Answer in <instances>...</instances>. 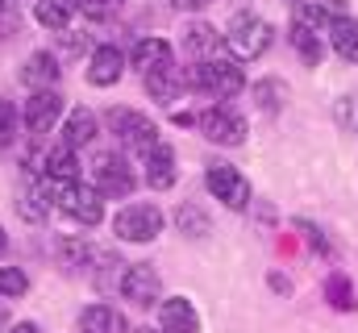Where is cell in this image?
<instances>
[{
    "label": "cell",
    "instance_id": "1",
    "mask_svg": "<svg viewBox=\"0 0 358 333\" xmlns=\"http://www.w3.org/2000/svg\"><path fill=\"white\" fill-rule=\"evenodd\" d=\"M187 87H196V92H204V96L225 100V96H238V92L246 87V71H242L234 59H204V63H196V67H192Z\"/></svg>",
    "mask_w": 358,
    "mask_h": 333
},
{
    "label": "cell",
    "instance_id": "2",
    "mask_svg": "<svg viewBox=\"0 0 358 333\" xmlns=\"http://www.w3.org/2000/svg\"><path fill=\"white\" fill-rule=\"evenodd\" d=\"M225 46L234 50L238 63H250V59H259V55L271 46V25L263 21V17H255V13H238V17L229 21Z\"/></svg>",
    "mask_w": 358,
    "mask_h": 333
},
{
    "label": "cell",
    "instance_id": "3",
    "mask_svg": "<svg viewBox=\"0 0 358 333\" xmlns=\"http://www.w3.org/2000/svg\"><path fill=\"white\" fill-rule=\"evenodd\" d=\"M108 125H113L117 142H121L125 150H134V155H150V150L159 146V125H155L146 113L117 108V113H108Z\"/></svg>",
    "mask_w": 358,
    "mask_h": 333
},
{
    "label": "cell",
    "instance_id": "4",
    "mask_svg": "<svg viewBox=\"0 0 358 333\" xmlns=\"http://www.w3.org/2000/svg\"><path fill=\"white\" fill-rule=\"evenodd\" d=\"M55 204L80 225H100L104 221V196L88 183H80V179L76 183H55Z\"/></svg>",
    "mask_w": 358,
    "mask_h": 333
},
{
    "label": "cell",
    "instance_id": "5",
    "mask_svg": "<svg viewBox=\"0 0 358 333\" xmlns=\"http://www.w3.org/2000/svg\"><path fill=\"white\" fill-rule=\"evenodd\" d=\"M113 234L121 242H155L163 234V213L155 204H125L113 217Z\"/></svg>",
    "mask_w": 358,
    "mask_h": 333
},
{
    "label": "cell",
    "instance_id": "6",
    "mask_svg": "<svg viewBox=\"0 0 358 333\" xmlns=\"http://www.w3.org/2000/svg\"><path fill=\"white\" fill-rule=\"evenodd\" d=\"M204 183H208L213 200H221L225 208H246L250 204V183L234 163H213L204 171Z\"/></svg>",
    "mask_w": 358,
    "mask_h": 333
},
{
    "label": "cell",
    "instance_id": "7",
    "mask_svg": "<svg viewBox=\"0 0 358 333\" xmlns=\"http://www.w3.org/2000/svg\"><path fill=\"white\" fill-rule=\"evenodd\" d=\"M196 125L204 129V138L208 142H217V146H242L246 142V121L238 117V113H229V108H208V113H200L196 117Z\"/></svg>",
    "mask_w": 358,
    "mask_h": 333
},
{
    "label": "cell",
    "instance_id": "8",
    "mask_svg": "<svg viewBox=\"0 0 358 333\" xmlns=\"http://www.w3.org/2000/svg\"><path fill=\"white\" fill-rule=\"evenodd\" d=\"M121 296H125L129 304H138V309L159 304V300H163V279H159V271L146 267V262L129 267V271L121 275Z\"/></svg>",
    "mask_w": 358,
    "mask_h": 333
},
{
    "label": "cell",
    "instance_id": "9",
    "mask_svg": "<svg viewBox=\"0 0 358 333\" xmlns=\"http://www.w3.org/2000/svg\"><path fill=\"white\" fill-rule=\"evenodd\" d=\"M59 117H63V96H59L55 87H42V92H34V96L25 100V129H29L34 138L50 134Z\"/></svg>",
    "mask_w": 358,
    "mask_h": 333
},
{
    "label": "cell",
    "instance_id": "10",
    "mask_svg": "<svg viewBox=\"0 0 358 333\" xmlns=\"http://www.w3.org/2000/svg\"><path fill=\"white\" fill-rule=\"evenodd\" d=\"M92 175H96V183H92V187H96L104 200H121V196H129V192H134V171L125 166V159L104 155V159H96Z\"/></svg>",
    "mask_w": 358,
    "mask_h": 333
},
{
    "label": "cell",
    "instance_id": "11",
    "mask_svg": "<svg viewBox=\"0 0 358 333\" xmlns=\"http://www.w3.org/2000/svg\"><path fill=\"white\" fill-rule=\"evenodd\" d=\"M129 67L146 80V76H159V71H167V67H176V50H171V42H163V38H142L134 50H129Z\"/></svg>",
    "mask_w": 358,
    "mask_h": 333
},
{
    "label": "cell",
    "instance_id": "12",
    "mask_svg": "<svg viewBox=\"0 0 358 333\" xmlns=\"http://www.w3.org/2000/svg\"><path fill=\"white\" fill-rule=\"evenodd\" d=\"M125 76V55L117 46H96L88 59V83L92 87H113Z\"/></svg>",
    "mask_w": 358,
    "mask_h": 333
},
{
    "label": "cell",
    "instance_id": "13",
    "mask_svg": "<svg viewBox=\"0 0 358 333\" xmlns=\"http://www.w3.org/2000/svg\"><path fill=\"white\" fill-rule=\"evenodd\" d=\"M159 325L163 333H200V317H196V309H192V300H163L159 304Z\"/></svg>",
    "mask_w": 358,
    "mask_h": 333
},
{
    "label": "cell",
    "instance_id": "14",
    "mask_svg": "<svg viewBox=\"0 0 358 333\" xmlns=\"http://www.w3.org/2000/svg\"><path fill=\"white\" fill-rule=\"evenodd\" d=\"M142 163H146V183L150 187H159V192H167L171 183H176V150L167 146V142H159L150 155H142Z\"/></svg>",
    "mask_w": 358,
    "mask_h": 333
},
{
    "label": "cell",
    "instance_id": "15",
    "mask_svg": "<svg viewBox=\"0 0 358 333\" xmlns=\"http://www.w3.org/2000/svg\"><path fill=\"white\" fill-rule=\"evenodd\" d=\"M42 175L50 179V183H76L80 179V159H76V146H55V150H46V163H42Z\"/></svg>",
    "mask_w": 358,
    "mask_h": 333
},
{
    "label": "cell",
    "instance_id": "16",
    "mask_svg": "<svg viewBox=\"0 0 358 333\" xmlns=\"http://www.w3.org/2000/svg\"><path fill=\"white\" fill-rule=\"evenodd\" d=\"M329 46L342 63H358V17L342 13L334 25H329Z\"/></svg>",
    "mask_w": 358,
    "mask_h": 333
},
{
    "label": "cell",
    "instance_id": "17",
    "mask_svg": "<svg viewBox=\"0 0 358 333\" xmlns=\"http://www.w3.org/2000/svg\"><path fill=\"white\" fill-rule=\"evenodd\" d=\"M338 17H342V4H338V0H300V4H296V25H304V29H313V34H317L321 25L329 29Z\"/></svg>",
    "mask_w": 358,
    "mask_h": 333
},
{
    "label": "cell",
    "instance_id": "18",
    "mask_svg": "<svg viewBox=\"0 0 358 333\" xmlns=\"http://www.w3.org/2000/svg\"><path fill=\"white\" fill-rule=\"evenodd\" d=\"M80 4H84V0H38V4H34V17H38L42 29L63 34V29L71 25V17L80 13Z\"/></svg>",
    "mask_w": 358,
    "mask_h": 333
},
{
    "label": "cell",
    "instance_id": "19",
    "mask_svg": "<svg viewBox=\"0 0 358 333\" xmlns=\"http://www.w3.org/2000/svg\"><path fill=\"white\" fill-rule=\"evenodd\" d=\"M80 330L84 333H129V321L113 304H88L84 317H80Z\"/></svg>",
    "mask_w": 358,
    "mask_h": 333
},
{
    "label": "cell",
    "instance_id": "20",
    "mask_svg": "<svg viewBox=\"0 0 358 333\" xmlns=\"http://www.w3.org/2000/svg\"><path fill=\"white\" fill-rule=\"evenodd\" d=\"M55 80H59V63H55V55L38 50V55L25 59V67H21V83H29L34 92H42V87H55Z\"/></svg>",
    "mask_w": 358,
    "mask_h": 333
},
{
    "label": "cell",
    "instance_id": "21",
    "mask_svg": "<svg viewBox=\"0 0 358 333\" xmlns=\"http://www.w3.org/2000/svg\"><path fill=\"white\" fill-rule=\"evenodd\" d=\"M183 42H187V50H192L200 63H204V59H217V50L225 46V38H221L213 25H204V21H196V25L187 29V38H183Z\"/></svg>",
    "mask_w": 358,
    "mask_h": 333
},
{
    "label": "cell",
    "instance_id": "22",
    "mask_svg": "<svg viewBox=\"0 0 358 333\" xmlns=\"http://www.w3.org/2000/svg\"><path fill=\"white\" fill-rule=\"evenodd\" d=\"M146 92L159 100V104H176L179 100V92L187 87V80L179 76V67H167V71H159V76H146Z\"/></svg>",
    "mask_w": 358,
    "mask_h": 333
},
{
    "label": "cell",
    "instance_id": "23",
    "mask_svg": "<svg viewBox=\"0 0 358 333\" xmlns=\"http://www.w3.org/2000/svg\"><path fill=\"white\" fill-rule=\"evenodd\" d=\"M92 138H96V113L92 108H76L67 117V125H63V142L67 146H88Z\"/></svg>",
    "mask_w": 358,
    "mask_h": 333
},
{
    "label": "cell",
    "instance_id": "24",
    "mask_svg": "<svg viewBox=\"0 0 358 333\" xmlns=\"http://www.w3.org/2000/svg\"><path fill=\"white\" fill-rule=\"evenodd\" d=\"M17 213H21L25 221L42 225V221H46V213H50V200H46V183H42V187H38V183H29V187L21 192V200H17Z\"/></svg>",
    "mask_w": 358,
    "mask_h": 333
},
{
    "label": "cell",
    "instance_id": "25",
    "mask_svg": "<svg viewBox=\"0 0 358 333\" xmlns=\"http://www.w3.org/2000/svg\"><path fill=\"white\" fill-rule=\"evenodd\" d=\"M176 225H179V234H187V238H204L208 234V217H204L200 204H183L176 213Z\"/></svg>",
    "mask_w": 358,
    "mask_h": 333
},
{
    "label": "cell",
    "instance_id": "26",
    "mask_svg": "<svg viewBox=\"0 0 358 333\" xmlns=\"http://www.w3.org/2000/svg\"><path fill=\"white\" fill-rule=\"evenodd\" d=\"M255 100H259V108H263V113H279V108H283V100H287V83H279V80L255 83Z\"/></svg>",
    "mask_w": 358,
    "mask_h": 333
},
{
    "label": "cell",
    "instance_id": "27",
    "mask_svg": "<svg viewBox=\"0 0 358 333\" xmlns=\"http://www.w3.org/2000/svg\"><path fill=\"white\" fill-rule=\"evenodd\" d=\"M292 46H296V55H300L308 67H317V63H321V42H317V34H313V29L292 25Z\"/></svg>",
    "mask_w": 358,
    "mask_h": 333
},
{
    "label": "cell",
    "instance_id": "28",
    "mask_svg": "<svg viewBox=\"0 0 358 333\" xmlns=\"http://www.w3.org/2000/svg\"><path fill=\"white\" fill-rule=\"evenodd\" d=\"M25 292H29L25 271H21V267H0V296H4V300H17V296H25Z\"/></svg>",
    "mask_w": 358,
    "mask_h": 333
},
{
    "label": "cell",
    "instance_id": "29",
    "mask_svg": "<svg viewBox=\"0 0 358 333\" xmlns=\"http://www.w3.org/2000/svg\"><path fill=\"white\" fill-rule=\"evenodd\" d=\"M325 296H329V304H334V309H355V288H350V279H346V275H329Z\"/></svg>",
    "mask_w": 358,
    "mask_h": 333
},
{
    "label": "cell",
    "instance_id": "30",
    "mask_svg": "<svg viewBox=\"0 0 358 333\" xmlns=\"http://www.w3.org/2000/svg\"><path fill=\"white\" fill-rule=\"evenodd\" d=\"M21 29V13H17V4L13 0H0V38H13Z\"/></svg>",
    "mask_w": 358,
    "mask_h": 333
},
{
    "label": "cell",
    "instance_id": "31",
    "mask_svg": "<svg viewBox=\"0 0 358 333\" xmlns=\"http://www.w3.org/2000/svg\"><path fill=\"white\" fill-rule=\"evenodd\" d=\"M17 108L8 104V100H0V146H8L13 142V134H17Z\"/></svg>",
    "mask_w": 358,
    "mask_h": 333
},
{
    "label": "cell",
    "instance_id": "32",
    "mask_svg": "<svg viewBox=\"0 0 358 333\" xmlns=\"http://www.w3.org/2000/svg\"><path fill=\"white\" fill-rule=\"evenodd\" d=\"M80 8L88 13L92 21H108V17H117V8H121V0H84Z\"/></svg>",
    "mask_w": 358,
    "mask_h": 333
},
{
    "label": "cell",
    "instance_id": "33",
    "mask_svg": "<svg viewBox=\"0 0 358 333\" xmlns=\"http://www.w3.org/2000/svg\"><path fill=\"white\" fill-rule=\"evenodd\" d=\"M176 8H183V13H200V8H208L213 0H171Z\"/></svg>",
    "mask_w": 358,
    "mask_h": 333
},
{
    "label": "cell",
    "instance_id": "34",
    "mask_svg": "<svg viewBox=\"0 0 358 333\" xmlns=\"http://www.w3.org/2000/svg\"><path fill=\"white\" fill-rule=\"evenodd\" d=\"M8 333H42V325H38V321H17Z\"/></svg>",
    "mask_w": 358,
    "mask_h": 333
},
{
    "label": "cell",
    "instance_id": "35",
    "mask_svg": "<svg viewBox=\"0 0 358 333\" xmlns=\"http://www.w3.org/2000/svg\"><path fill=\"white\" fill-rule=\"evenodd\" d=\"M4 246H8V234H4V229H0V254H4Z\"/></svg>",
    "mask_w": 358,
    "mask_h": 333
},
{
    "label": "cell",
    "instance_id": "36",
    "mask_svg": "<svg viewBox=\"0 0 358 333\" xmlns=\"http://www.w3.org/2000/svg\"><path fill=\"white\" fill-rule=\"evenodd\" d=\"M138 333H163V330H150V325H142V330H138Z\"/></svg>",
    "mask_w": 358,
    "mask_h": 333
},
{
    "label": "cell",
    "instance_id": "37",
    "mask_svg": "<svg viewBox=\"0 0 358 333\" xmlns=\"http://www.w3.org/2000/svg\"><path fill=\"white\" fill-rule=\"evenodd\" d=\"M4 325H8V317H4V313H0V330H4Z\"/></svg>",
    "mask_w": 358,
    "mask_h": 333
},
{
    "label": "cell",
    "instance_id": "38",
    "mask_svg": "<svg viewBox=\"0 0 358 333\" xmlns=\"http://www.w3.org/2000/svg\"><path fill=\"white\" fill-rule=\"evenodd\" d=\"M292 4H300V0H292Z\"/></svg>",
    "mask_w": 358,
    "mask_h": 333
}]
</instances>
